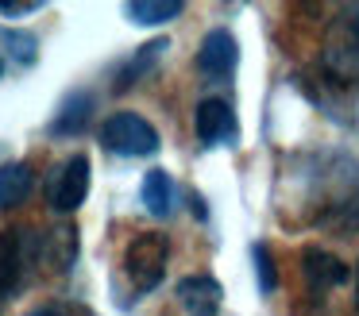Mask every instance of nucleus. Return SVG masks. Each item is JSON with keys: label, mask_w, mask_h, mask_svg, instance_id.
Listing matches in <instances>:
<instances>
[{"label": "nucleus", "mask_w": 359, "mask_h": 316, "mask_svg": "<svg viewBox=\"0 0 359 316\" xmlns=\"http://www.w3.org/2000/svg\"><path fill=\"white\" fill-rule=\"evenodd\" d=\"M320 66L336 85L359 81V8H348L328 23L325 39H320Z\"/></svg>", "instance_id": "f257e3e1"}, {"label": "nucleus", "mask_w": 359, "mask_h": 316, "mask_svg": "<svg viewBox=\"0 0 359 316\" xmlns=\"http://www.w3.org/2000/svg\"><path fill=\"white\" fill-rule=\"evenodd\" d=\"M166 262H170V239L163 231H143L128 243L124 251V274L135 293H151L163 285Z\"/></svg>", "instance_id": "f03ea898"}, {"label": "nucleus", "mask_w": 359, "mask_h": 316, "mask_svg": "<svg viewBox=\"0 0 359 316\" xmlns=\"http://www.w3.org/2000/svg\"><path fill=\"white\" fill-rule=\"evenodd\" d=\"M39 262V239L27 228H8L0 231V312L24 289L27 270Z\"/></svg>", "instance_id": "7ed1b4c3"}, {"label": "nucleus", "mask_w": 359, "mask_h": 316, "mask_svg": "<svg viewBox=\"0 0 359 316\" xmlns=\"http://www.w3.org/2000/svg\"><path fill=\"white\" fill-rule=\"evenodd\" d=\"M101 146L120 158H147L158 151V131L140 112H116L101 123Z\"/></svg>", "instance_id": "20e7f679"}, {"label": "nucleus", "mask_w": 359, "mask_h": 316, "mask_svg": "<svg viewBox=\"0 0 359 316\" xmlns=\"http://www.w3.org/2000/svg\"><path fill=\"white\" fill-rule=\"evenodd\" d=\"M89 197V158L86 154H74V158L62 162L55 177H50V189H47V200L55 212H74L81 208V200Z\"/></svg>", "instance_id": "39448f33"}, {"label": "nucleus", "mask_w": 359, "mask_h": 316, "mask_svg": "<svg viewBox=\"0 0 359 316\" xmlns=\"http://www.w3.org/2000/svg\"><path fill=\"white\" fill-rule=\"evenodd\" d=\"M236 62H240V46H236V39L224 27L209 31L201 39V46H197V69L205 77H212V81H228L236 74Z\"/></svg>", "instance_id": "423d86ee"}, {"label": "nucleus", "mask_w": 359, "mask_h": 316, "mask_svg": "<svg viewBox=\"0 0 359 316\" xmlns=\"http://www.w3.org/2000/svg\"><path fill=\"white\" fill-rule=\"evenodd\" d=\"M194 128H197V139L201 146H217V143H236V112L228 100L220 97H205L197 104V116H194Z\"/></svg>", "instance_id": "0eeeda50"}, {"label": "nucleus", "mask_w": 359, "mask_h": 316, "mask_svg": "<svg viewBox=\"0 0 359 316\" xmlns=\"http://www.w3.org/2000/svg\"><path fill=\"white\" fill-rule=\"evenodd\" d=\"M178 301L189 316H217L224 305V289L212 274H194L178 282Z\"/></svg>", "instance_id": "6e6552de"}, {"label": "nucleus", "mask_w": 359, "mask_h": 316, "mask_svg": "<svg viewBox=\"0 0 359 316\" xmlns=\"http://www.w3.org/2000/svg\"><path fill=\"white\" fill-rule=\"evenodd\" d=\"M348 282V266L328 251H305V285L313 297H325L328 289Z\"/></svg>", "instance_id": "1a4fd4ad"}, {"label": "nucleus", "mask_w": 359, "mask_h": 316, "mask_svg": "<svg viewBox=\"0 0 359 316\" xmlns=\"http://www.w3.org/2000/svg\"><path fill=\"white\" fill-rule=\"evenodd\" d=\"M74 259H78V228L74 224H58L47 235H39V266L70 270Z\"/></svg>", "instance_id": "9d476101"}, {"label": "nucleus", "mask_w": 359, "mask_h": 316, "mask_svg": "<svg viewBox=\"0 0 359 316\" xmlns=\"http://www.w3.org/2000/svg\"><path fill=\"white\" fill-rule=\"evenodd\" d=\"M166 50H170V43H166V39H155V43L140 46V50H135L132 58L116 69V77H112V92H128L135 81H140V77H147L151 69L158 66V58H163Z\"/></svg>", "instance_id": "9b49d317"}, {"label": "nucleus", "mask_w": 359, "mask_h": 316, "mask_svg": "<svg viewBox=\"0 0 359 316\" xmlns=\"http://www.w3.org/2000/svg\"><path fill=\"white\" fill-rule=\"evenodd\" d=\"M93 108H97L93 92H70L50 120V135H81L86 123L93 120Z\"/></svg>", "instance_id": "f8f14e48"}, {"label": "nucleus", "mask_w": 359, "mask_h": 316, "mask_svg": "<svg viewBox=\"0 0 359 316\" xmlns=\"http://www.w3.org/2000/svg\"><path fill=\"white\" fill-rule=\"evenodd\" d=\"M35 189V174L27 162H4L0 166V208H20Z\"/></svg>", "instance_id": "ddd939ff"}, {"label": "nucleus", "mask_w": 359, "mask_h": 316, "mask_svg": "<svg viewBox=\"0 0 359 316\" xmlns=\"http://www.w3.org/2000/svg\"><path fill=\"white\" fill-rule=\"evenodd\" d=\"M140 200L151 216H170L174 208V177L166 170H151L143 177V189H140Z\"/></svg>", "instance_id": "4468645a"}, {"label": "nucleus", "mask_w": 359, "mask_h": 316, "mask_svg": "<svg viewBox=\"0 0 359 316\" xmlns=\"http://www.w3.org/2000/svg\"><path fill=\"white\" fill-rule=\"evenodd\" d=\"M124 15L143 27H158V23H170L174 15H182V4L178 0H135V4H124Z\"/></svg>", "instance_id": "2eb2a0df"}, {"label": "nucleus", "mask_w": 359, "mask_h": 316, "mask_svg": "<svg viewBox=\"0 0 359 316\" xmlns=\"http://www.w3.org/2000/svg\"><path fill=\"white\" fill-rule=\"evenodd\" d=\"M320 224H325V228H336V231H359V193H351L340 205H332Z\"/></svg>", "instance_id": "dca6fc26"}, {"label": "nucleus", "mask_w": 359, "mask_h": 316, "mask_svg": "<svg viewBox=\"0 0 359 316\" xmlns=\"http://www.w3.org/2000/svg\"><path fill=\"white\" fill-rule=\"evenodd\" d=\"M4 46H8L12 58L24 62V66H32L35 54H39V43H35L32 35H24V31H4Z\"/></svg>", "instance_id": "f3484780"}, {"label": "nucleus", "mask_w": 359, "mask_h": 316, "mask_svg": "<svg viewBox=\"0 0 359 316\" xmlns=\"http://www.w3.org/2000/svg\"><path fill=\"white\" fill-rule=\"evenodd\" d=\"M251 259H255V270H259V293H274L278 277H274V259L266 254V247L255 243L251 247Z\"/></svg>", "instance_id": "a211bd4d"}, {"label": "nucleus", "mask_w": 359, "mask_h": 316, "mask_svg": "<svg viewBox=\"0 0 359 316\" xmlns=\"http://www.w3.org/2000/svg\"><path fill=\"white\" fill-rule=\"evenodd\" d=\"M27 316H93V312L81 305H43V308H32Z\"/></svg>", "instance_id": "6ab92c4d"}, {"label": "nucleus", "mask_w": 359, "mask_h": 316, "mask_svg": "<svg viewBox=\"0 0 359 316\" xmlns=\"http://www.w3.org/2000/svg\"><path fill=\"white\" fill-rule=\"evenodd\" d=\"M43 12V4H4L0 0V15H8V20H20V15H35Z\"/></svg>", "instance_id": "aec40b11"}, {"label": "nucleus", "mask_w": 359, "mask_h": 316, "mask_svg": "<svg viewBox=\"0 0 359 316\" xmlns=\"http://www.w3.org/2000/svg\"><path fill=\"white\" fill-rule=\"evenodd\" d=\"M355 308H359V266H355Z\"/></svg>", "instance_id": "412c9836"}, {"label": "nucleus", "mask_w": 359, "mask_h": 316, "mask_svg": "<svg viewBox=\"0 0 359 316\" xmlns=\"http://www.w3.org/2000/svg\"><path fill=\"white\" fill-rule=\"evenodd\" d=\"M0 74H4V58H0Z\"/></svg>", "instance_id": "4be33fe9"}]
</instances>
